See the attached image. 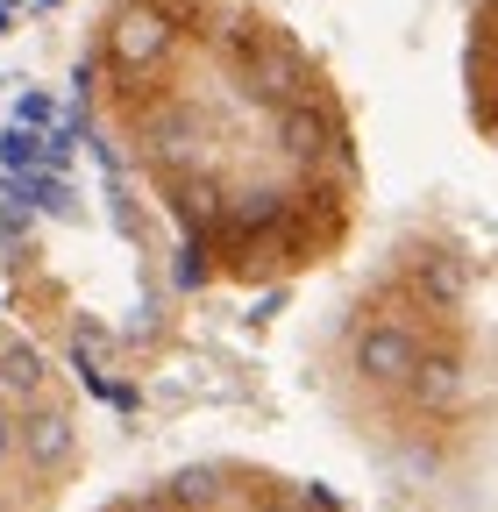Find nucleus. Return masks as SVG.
Listing matches in <instances>:
<instances>
[{
	"instance_id": "1",
	"label": "nucleus",
	"mask_w": 498,
	"mask_h": 512,
	"mask_svg": "<svg viewBox=\"0 0 498 512\" xmlns=\"http://www.w3.org/2000/svg\"><path fill=\"white\" fill-rule=\"evenodd\" d=\"M72 100L193 292H278L349 256L370 200L356 114L264 0H93Z\"/></svg>"
},
{
	"instance_id": "2",
	"label": "nucleus",
	"mask_w": 498,
	"mask_h": 512,
	"mask_svg": "<svg viewBox=\"0 0 498 512\" xmlns=\"http://www.w3.org/2000/svg\"><path fill=\"white\" fill-rule=\"evenodd\" d=\"M335 420L385 470L477 491L491 477V256L420 228L385 249L321 356Z\"/></svg>"
},
{
	"instance_id": "3",
	"label": "nucleus",
	"mask_w": 498,
	"mask_h": 512,
	"mask_svg": "<svg viewBox=\"0 0 498 512\" xmlns=\"http://www.w3.org/2000/svg\"><path fill=\"white\" fill-rule=\"evenodd\" d=\"M93 0H0V200H22L79 136L72 64Z\"/></svg>"
},
{
	"instance_id": "4",
	"label": "nucleus",
	"mask_w": 498,
	"mask_h": 512,
	"mask_svg": "<svg viewBox=\"0 0 498 512\" xmlns=\"http://www.w3.org/2000/svg\"><path fill=\"white\" fill-rule=\"evenodd\" d=\"M86 477V406L36 335L0 320V512H65Z\"/></svg>"
},
{
	"instance_id": "5",
	"label": "nucleus",
	"mask_w": 498,
	"mask_h": 512,
	"mask_svg": "<svg viewBox=\"0 0 498 512\" xmlns=\"http://www.w3.org/2000/svg\"><path fill=\"white\" fill-rule=\"evenodd\" d=\"M93 512H349V505L335 491H321V484H306V477L214 456V463L164 470V477H150L136 491H114Z\"/></svg>"
}]
</instances>
